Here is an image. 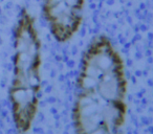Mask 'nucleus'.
Here are the masks:
<instances>
[{
	"instance_id": "3",
	"label": "nucleus",
	"mask_w": 153,
	"mask_h": 134,
	"mask_svg": "<svg viewBox=\"0 0 153 134\" xmlns=\"http://www.w3.org/2000/svg\"><path fill=\"white\" fill-rule=\"evenodd\" d=\"M85 0H43L42 13L51 36L60 43L71 40L82 25Z\"/></svg>"
},
{
	"instance_id": "2",
	"label": "nucleus",
	"mask_w": 153,
	"mask_h": 134,
	"mask_svg": "<svg viewBox=\"0 0 153 134\" xmlns=\"http://www.w3.org/2000/svg\"><path fill=\"white\" fill-rule=\"evenodd\" d=\"M14 76L10 89L12 113L20 132L30 129L41 89V40L35 17L22 9L14 28Z\"/></svg>"
},
{
	"instance_id": "1",
	"label": "nucleus",
	"mask_w": 153,
	"mask_h": 134,
	"mask_svg": "<svg viewBox=\"0 0 153 134\" xmlns=\"http://www.w3.org/2000/svg\"><path fill=\"white\" fill-rule=\"evenodd\" d=\"M128 82L121 53L104 35L83 53L72 108L76 134H123Z\"/></svg>"
}]
</instances>
